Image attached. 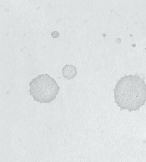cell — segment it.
<instances>
[{"instance_id":"7a4b0ae2","label":"cell","mask_w":146,"mask_h":162,"mask_svg":"<svg viewBox=\"0 0 146 162\" xmlns=\"http://www.w3.org/2000/svg\"><path fill=\"white\" fill-rule=\"evenodd\" d=\"M28 90L34 101L40 103H48L56 99L60 87L54 78L48 74L39 75L29 84Z\"/></svg>"},{"instance_id":"277c9868","label":"cell","mask_w":146,"mask_h":162,"mask_svg":"<svg viewBox=\"0 0 146 162\" xmlns=\"http://www.w3.org/2000/svg\"><path fill=\"white\" fill-rule=\"evenodd\" d=\"M51 35L53 38H56L59 37V33L57 31H55L51 33Z\"/></svg>"},{"instance_id":"3957f363","label":"cell","mask_w":146,"mask_h":162,"mask_svg":"<svg viewBox=\"0 0 146 162\" xmlns=\"http://www.w3.org/2000/svg\"><path fill=\"white\" fill-rule=\"evenodd\" d=\"M62 74L64 78L67 80L73 79L77 74L76 68L73 65L66 64L62 69Z\"/></svg>"},{"instance_id":"6da1fadb","label":"cell","mask_w":146,"mask_h":162,"mask_svg":"<svg viewBox=\"0 0 146 162\" xmlns=\"http://www.w3.org/2000/svg\"><path fill=\"white\" fill-rule=\"evenodd\" d=\"M113 90L115 102L121 111H138L146 101V85L137 74L121 77Z\"/></svg>"}]
</instances>
